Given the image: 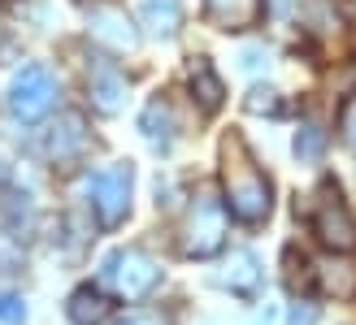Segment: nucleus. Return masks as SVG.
<instances>
[{
  "mask_svg": "<svg viewBox=\"0 0 356 325\" xmlns=\"http://www.w3.org/2000/svg\"><path fill=\"white\" fill-rule=\"evenodd\" d=\"M222 204L243 226L265 222L270 208H274L270 178L257 169V160H252V152H248V143L239 135H230L222 143Z\"/></svg>",
  "mask_w": 356,
  "mask_h": 325,
  "instance_id": "1",
  "label": "nucleus"
},
{
  "mask_svg": "<svg viewBox=\"0 0 356 325\" xmlns=\"http://www.w3.org/2000/svg\"><path fill=\"white\" fill-rule=\"evenodd\" d=\"M222 247H226V204L204 187V191H195V200L187 208V222H183V256L209 260V256H218Z\"/></svg>",
  "mask_w": 356,
  "mask_h": 325,
  "instance_id": "2",
  "label": "nucleus"
},
{
  "mask_svg": "<svg viewBox=\"0 0 356 325\" xmlns=\"http://www.w3.org/2000/svg\"><path fill=\"white\" fill-rule=\"evenodd\" d=\"M100 278H104V286H109L118 299L139 303V299H148L156 291L161 265H156L148 251H139V247H122V251H113V256H104Z\"/></svg>",
  "mask_w": 356,
  "mask_h": 325,
  "instance_id": "3",
  "label": "nucleus"
},
{
  "mask_svg": "<svg viewBox=\"0 0 356 325\" xmlns=\"http://www.w3.org/2000/svg\"><path fill=\"white\" fill-rule=\"evenodd\" d=\"M131 187H135V174H131L127 160L100 169L92 183H87V195H92V208H96L104 230H113V226L127 222V212H131Z\"/></svg>",
  "mask_w": 356,
  "mask_h": 325,
  "instance_id": "4",
  "label": "nucleus"
},
{
  "mask_svg": "<svg viewBox=\"0 0 356 325\" xmlns=\"http://www.w3.org/2000/svg\"><path fill=\"white\" fill-rule=\"evenodd\" d=\"M313 234L322 239L330 251H356V222L343 204V195L334 183H322L313 204Z\"/></svg>",
  "mask_w": 356,
  "mask_h": 325,
  "instance_id": "5",
  "label": "nucleus"
},
{
  "mask_svg": "<svg viewBox=\"0 0 356 325\" xmlns=\"http://www.w3.org/2000/svg\"><path fill=\"white\" fill-rule=\"evenodd\" d=\"M52 104H57V78L44 65H22V74L13 78V92H9V108L22 122H40L52 113Z\"/></svg>",
  "mask_w": 356,
  "mask_h": 325,
  "instance_id": "6",
  "label": "nucleus"
},
{
  "mask_svg": "<svg viewBox=\"0 0 356 325\" xmlns=\"http://www.w3.org/2000/svg\"><path fill=\"white\" fill-rule=\"evenodd\" d=\"M87 143H92V135H87L83 113H61L48 126V135H44V152L52 160H74V156L87 152Z\"/></svg>",
  "mask_w": 356,
  "mask_h": 325,
  "instance_id": "7",
  "label": "nucleus"
},
{
  "mask_svg": "<svg viewBox=\"0 0 356 325\" xmlns=\"http://www.w3.org/2000/svg\"><path fill=\"white\" fill-rule=\"evenodd\" d=\"M87 92H92V108L104 117H113L122 104H127V78L113 61H96L92 65V78H87Z\"/></svg>",
  "mask_w": 356,
  "mask_h": 325,
  "instance_id": "8",
  "label": "nucleus"
},
{
  "mask_svg": "<svg viewBox=\"0 0 356 325\" xmlns=\"http://www.w3.org/2000/svg\"><path fill=\"white\" fill-rule=\"evenodd\" d=\"M92 35L100 44H109L113 52H135L139 48V31H135V22L122 9H109V5H100V9H92Z\"/></svg>",
  "mask_w": 356,
  "mask_h": 325,
  "instance_id": "9",
  "label": "nucleus"
},
{
  "mask_svg": "<svg viewBox=\"0 0 356 325\" xmlns=\"http://www.w3.org/2000/svg\"><path fill=\"white\" fill-rule=\"evenodd\" d=\"M204 5H209V17L222 31H248L265 13V0H204Z\"/></svg>",
  "mask_w": 356,
  "mask_h": 325,
  "instance_id": "10",
  "label": "nucleus"
},
{
  "mask_svg": "<svg viewBox=\"0 0 356 325\" xmlns=\"http://www.w3.org/2000/svg\"><path fill=\"white\" fill-rule=\"evenodd\" d=\"M109 312H113V303H109L104 291H96V286H79V291L70 295V303H65L70 325H104Z\"/></svg>",
  "mask_w": 356,
  "mask_h": 325,
  "instance_id": "11",
  "label": "nucleus"
},
{
  "mask_svg": "<svg viewBox=\"0 0 356 325\" xmlns=\"http://www.w3.org/2000/svg\"><path fill=\"white\" fill-rule=\"evenodd\" d=\"M191 96H195V104H200L204 113H218L222 100H226V87L218 78V69H213L204 57H195V65H191Z\"/></svg>",
  "mask_w": 356,
  "mask_h": 325,
  "instance_id": "12",
  "label": "nucleus"
},
{
  "mask_svg": "<svg viewBox=\"0 0 356 325\" xmlns=\"http://www.w3.org/2000/svg\"><path fill=\"white\" fill-rule=\"evenodd\" d=\"M222 282H226L235 295H243V299L257 295V291H261V265H257L252 251H230V265H226Z\"/></svg>",
  "mask_w": 356,
  "mask_h": 325,
  "instance_id": "13",
  "label": "nucleus"
},
{
  "mask_svg": "<svg viewBox=\"0 0 356 325\" xmlns=\"http://www.w3.org/2000/svg\"><path fill=\"white\" fill-rule=\"evenodd\" d=\"M139 17H144V26L152 35H170L178 31V22H183V13H178V0H144L139 5Z\"/></svg>",
  "mask_w": 356,
  "mask_h": 325,
  "instance_id": "14",
  "label": "nucleus"
},
{
  "mask_svg": "<svg viewBox=\"0 0 356 325\" xmlns=\"http://www.w3.org/2000/svg\"><path fill=\"white\" fill-rule=\"evenodd\" d=\"M139 126H144L148 143L165 148V143L174 139V113H170V104H165V100H152V104L144 108V117H139Z\"/></svg>",
  "mask_w": 356,
  "mask_h": 325,
  "instance_id": "15",
  "label": "nucleus"
},
{
  "mask_svg": "<svg viewBox=\"0 0 356 325\" xmlns=\"http://www.w3.org/2000/svg\"><path fill=\"white\" fill-rule=\"evenodd\" d=\"M326 152V131L317 122H300V131H296V156L300 160H322Z\"/></svg>",
  "mask_w": 356,
  "mask_h": 325,
  "instance_id": "16",
  "label": "nucleus"
},
{
  "mask_svg": "<svg viewBox=\"0 0 356 325\" xmlns=\"http://www.w3.org/2000/svg\"><path fill=\"white\" fill-rule=\"evenodd\" d=\"M334 269H339V274H326V269L317 265V278H322V291H334V295H352V291H356V274H352L348 265H334Z\"/></svg>",
  "mask_w": 356,
  "mask_h": 325,
  "instance_id": "17",
  "label": "nucleus"
},
{
  "mask_svg": "<svg viewBox=\"0 0 356 325\" xmlns=\"http://www.w3.org/2000/svg\"><path fill=\"white\" fill-rule=\"evenodd\" d=\"M243 108L248 113H282V100H278L274 87H252L248 100H243Z\"/></svg>",
  "mask_w": 356,
  "mask_h": 325,
  "instance_id": "18",
  "label": "nucleus"
},
{
  "mask_svg": "<svg viewBox=\"0 0 356 325\" xmlns=\"http://www.w3.org/2000/svg\"><path fill=\"white\" fill-rule=\"evenodd\" d=\"M0 321H5V325H22L26 321V308H22L17 295H0Z\"/></svg>",
  "mask_w": 356,
  "mask_h": 325,
  "instance_id": "19",
  "label": "nucleus"
},
{
  "mask_svg": "<svg viewBox=\"0 0 356 325\" xmlns=\"http://www.w3.org/2000/svg\"><path fill=\"white\" fill-rule=\"evenodd\" d=\"M339 131H343L348 152H356V100H348V104H343V113H339Z\"/></svg>",
  "mask_w": 356,
  "mask_h": 325,
  "instance_id": "20",
  "label": "nucleus"
},
{
  "mask_svg": "<svg viewBox=\"0 0 356 325\" xmlns=\"http://www.w3.org/2000/svg\"><path fill=\"white\" fill-rule=\"evenodd\" d=\"M291 325H317V308L305 299V303H296L291 308Z\"/></svg>",
  "mask_w": 356,
  "mask_h": 325,
  "instance_id": "21",
  "label": "nucleus"
},
{
  "mask_svg": "<svg viewBox=\"0 0 356 325\" xmlns=\"http://www.w3.org/2000/svg\"><path fill=\"white\" fill-rule=\"evenodd\" d=\"M243 69H252V74H257V69H265V65H270V57H265V52L261 48H243Z\"/></svg>",
  "mask_w": 356,
  "mask_h": 325,
  "instance_id": "22",
  "label": "nucleus"
},
{
  "mask_svg": "<svg viewBox=\"0 0 356 325\" xmlns=\"http://www.w3.org/2000/svg\"><path fill=\"white\" fill-rule=\"evenodd\" d=\"M282 317V303H265V312H261V325H278Z\"/></svg>",
  "mask_w": 356,
  "mask_h": 325,
  "instance_id": "23",
  "label": "nucleus"
},
{
  "mask_svg": "<svg viewBox=\"0 0 356 325\" xmlns=\"http://www.w3.org/2000/svg\"><path fill=\"white\" fill-rule=\"evenodd\" d=\"M118 325H161V321H156V317H122Z\"/></svg>",
  "mask_w": 356,
  "mask_h": 325,
  "instance_id": "24",
  "label": "nucleus"
},
{
  "mask_svg": "<svg viewBox=\"0 0 356 325\" xmlns=\"http://www.w3.org/2000/svg\"><path fill=\"white\" fill-rule=\"evenodd\" d=\"M5 174H9V165H5V156H0V183H5Z\"/></svg>",
  "mask_w": 356,
  "mask_h": 325,
  "instance_id": "25",
  "label": "nucleus"
},
{
  "mask_svg": "<svg viewBox=\"0 0 356 325\" xmlns=\"http://www.w3.org/2000/svg\"><path fill=\"white\" fill-rule=\"evenodd\" d=\"M348 13H352V22H356V0H348Z\"/></svg>",
  "mask_w": 356,
  "mask_h": 325,
  "instance_id": "26",
  "label": "nucleus"
}]
</instances>
